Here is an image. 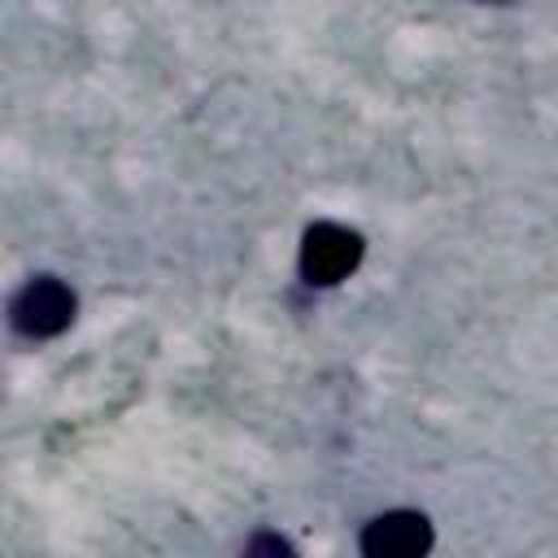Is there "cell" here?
I'll return each mask as SVG.
<instances>
[{
	"label": "cell",
	"mask_w": 558,
	"mask_h": 558,
	"mask_svg": "<svg viewBox=\"0 0 558 558\" xmlns=\"http://www.w3.org/2000/svg\"><path fill=\"white\" fill-rule=\"evenodd\" d=\"M244 554H248V558H257V554H283V558H292V545H288L283 536H275V532H262V536H253V541L244 545Z\"/></svg>",
	"instance_id": "obj_4"
},
{
	"label": "cell",
	"mask_w": 558,
	"mask_h": 558,
	"mask_svg": "<svg viewBox=\"0 0 558 558\" xmlns=\"http://www.w3.org/2000/svg\"><path fill=\"white\" fill-rule=\"evenodd\" d=\"M74 310H78V301H74L70 283H61L57 275H35L9 301V323L26 340H48L74 323Z\"/></svg>",
	"instance_id": "obj_1"
},
{
	"label": "cell",
	"mask_w": 558,
	"mask_h": 558,
	"mask_svg": "<svg viewBox=\"0 0 558 558\" xmlns=\"http://www.w3.org/2000/svg\"><path fill=\"white\" fill-rule=\"evenodd\" d=\"M436 541L427 514L418 510H388V514H375L362 536H357V549L366 558H418L427 554Z\"/></svg>",
	"instance_id": "obj_3"
},
{
	"label": "cell",
	"mask_w": 558,
	"mask_h": 558,
	"mask_svg": "<svg viewBox=\"0 0 558 558\" xmlns=\"http://www.w3.org/2000/svg\"><path fill=\"white\" fill-rule=\"evenodd\" d=\"M366 244L353 227L340 222H314L301 235V279L314 288H331L340 279H349L362 262Z\"/></svg>",
	"instance_id": "obj_2"
}]
</instances>
